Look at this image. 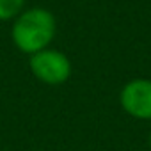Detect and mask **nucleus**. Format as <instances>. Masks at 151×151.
I'll list each match as a JSON object with an SVG mask.
<instances>
[{"label": "nucleus", "mask_w": 151, "mask_h": 151, "mask_svg": "<svg viewBox=\"0 0 151 151\" xmlns=\"http://www.w3.org/2000/svg\"><path fill=\"white\" fill-rule=\"evenodd\" d=\"M55 32L57 20L53 13L43 7H30L22 11L14 18L11 37L20 52L32 55L36 52L48 48V45L55 37Z\"/></svg>", "instance_id": "1"}, {"label": "nucleus", "mask_w": 151, "mask_h": 151, "mask_svg": "<svg viewBox=\"0 0 151 151\" xmlns=\"http://www.w3.org/2000/svg\"><path fill=\"white\" fill-rule=\"evenodd\" d=\"M29 66L34 77L48 86H60L71 77V60L66 53L53 48L32 53Z\"/></svg>", "instance_id": "2"}, {"label": "nucleus", "mask_w": 151, "mask_h": 151, "mask_svg": "<svg viewBox=\"0 0 151 151\" xmlns=\"http://www.w3.org/2000/svg\"><path fill=\"white\" fill-rule=\"evenodd\" d=\"M119 103L128 116L151 121V80L133 78L124 84L119 94Z\"/></svg>", "instance_id": "3"}, {"label": "nucleus", "mask_w": 151, "mask_h": 151, "mask_svg": "<svg viewBox=\"0 0 151 151\" xmlns=\"http://www.w3.org/2000/svg\"><path fill=\"white\" fill-rule=\"evenodd\" d=\"M25 6V0H0V22L16 18Z\"/></svg>", "instance_id": "4"}, {"label": "nucleus", "mask_w": 151, "mask_h": 151, "mask_svg": "<svg viewBox=\"0 0 151 151\" xmlns=\"http://www.w3.org/2000/svg\"><path fill=\"white\" fill-rule=\"evenodd\" d=\"M149 147H151V132H149Z\"/></svg>", "instance_id": "5"}]
</instances>
